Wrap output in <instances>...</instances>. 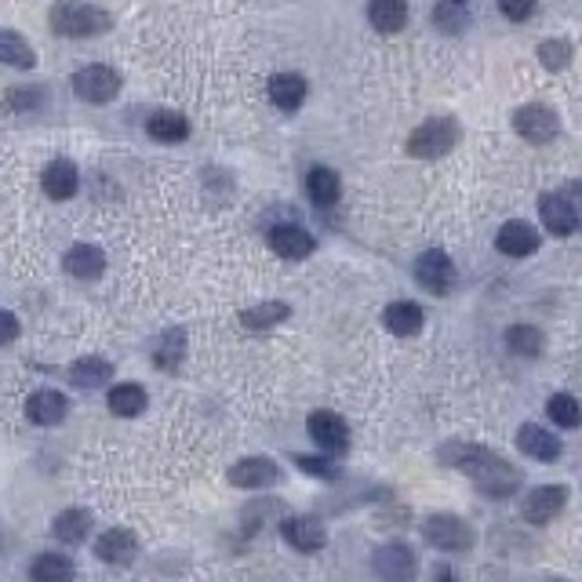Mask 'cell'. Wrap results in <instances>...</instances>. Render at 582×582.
<instances>
[{"label":"cell","mask_w":582,"mask_h":582,"mask_svg":"<svg viewBox=\"0 0 582 582\" xmlns=\"http://www.w3.org/2000/svg\"><path fill=\"white\" fill-rule=\"evenodd\" d=\"M441 459L448 466H459L473 484H477V492L492 495V499H506V495L517 492V484H521V473L517 466L495 455L492 448H484V444H448L441 452Z\"/></svg>","instance_id":"1"},{"label":"cell","mask_w":582,"mask_h":582,"mask_svg":"<svg viewBox=\"0 0 582 582\" xmlns=\"http://www.w3.org/2000/svg\"><path fill=\"white\" fill-rule=\"evenodd\" d=\"M48 26H51V33H59V37L81 41V37H99V33L110 30L113 15L95 8V4H55V8L48 11Z\"/></svg>","instance_id":"2"},{"label":"cell","mask_w":582,"mask_h":582,"mask_svg":"<svg viewBox=\"0 0 582 582\" xmlns=\"http://www.w3.org/2000/svg\"><path fill=\"white\" fill-rule=\"evenodd\" d=\"M455 142H459L455 117H430L408 135V153L419 157V161H437L448 150H455Z\"/></svg>","instance_id":"3"},{"label":"cell","mask_w":582,"mask_h":582,"mask_svg":"<svg viewBox=\"0 0 582 582\" xmlns=\"http://www.w3.org/2000/svg\"><path fill=\"white\" fill-rule=\"evenodd\" d=\"M73 95L81 102H91V106H106L121 95V73L113 70V66H102V62H91L84 70L73 73Z\"/></svg>","instance_id":"4"},{"label":"cell","mask_w":582,"mask_h":582,"mask_svg":"<svg viewBox=\"0 0 582 582\" xmlns=\"http://www.w3.org/2000/svg\"><path fill=\"white\" fill-rule=\"evenodd\" d=\"M422 539L441 553H466L473 546V528L455 513H430L422 521Z\"/></svg>","instance_id":"5"},{"label":"cell","mask_w":582,"mask_h":582,"mask_svg":"<svg viewBox=\"0 0 582 582\" xmlns=\"http://www.w3.org/2000/svg\"><path fill=\"white\" fill-rule=\"evenodd\" d=\"M412 273H415V281L430 291V295H448V291L455 288V281H459L452 255H448V251H441V248L422 251L419 259H415V270Z\"/></svg>","instance_id":"6"},{"label":"cell","mask_w":582,"mask_h":582,"mask_svg":"<svg viewBox=\"0 0 582 582\" xmlns=\"http://www.w3.org/2000/svg\"><path fill=\"white\" fill-rule=\"evenodd\" d=\"M513 131H517L524 142H532V146H546V142L557 139L561 121H557V113H553L550 106L528 102V106H521V110L513 113Z\"/></svg>","instance_id":"7"},{"label":"cell","mask_w":582,"mask_h":582,"mask_svg":"<svg viewBox=\"0 0 582 582\" xmlns=\"http://www.w3.org/2000/svg\"><path fill=\"white\" fill-rule=\"evenodd\" d=\"M372 568L382 582H415L419 579V561H415V553L408 550L404 542L379 546L372 557Z\"/></svg>","instance_id":"8"},{"label":"cell","mask_w":582,"mask_h":582,"mask_svg":"<svg viewBox=\"0 0 582 582\" xmlns=\"http://www.w3.org/2000/svg\"><path fill=\"white\" fill-rule=\"evenodd\" d=\"M564 502H568V488H561V484H542V488H532V492L524 495L521 517L528 524H550L564 510Z\"/></svg>","instance_id":"9"},{"label":"cell","mask_w":582,"mask_h":582,"mask_svg":"<svg viewBox=\"0 0 582 582\" xmlns=\"http://www.w3.org/2000/svg\"><path fill=\"white\" fill-rule=\"evenodd\" d=\"M539 215H542V226H546L553 237H572V233H579V226H582V215L564 201L561 193H542Z\"/></svg>","instance_id":"10"},{"label":"cell","mask_w":582,"mask_h":582,"mask_svg":"<svg viewBox=\"0 0 582 582\" xmlns=\"http://www.w3.org/2000/svg\"><path fill=\"white\" fill-rule=\"evenodd\" d=\"M41 186L51 201H70V197H77V190H81V171H77L73 161H66V157H55V161L44 164Z\"/></svg>","instance_id":"11"},{"label":"cell","mask_w":582,"mask_h":582,"mask_svg":"<svg viewBox=\"0 0 582 582\" xmlns=\"http://www.w3.org/2000/svg\"><path fill=\"white\" fill-rule=\"evenodd\" d=\"M277 481H281V466L266 455H251V459L230 466V484H237V488H270Z\"/></svg>","instance_id":"12"},{"label":"cell","mask_w":582,"mask_h":582,"mask_svg":"<svg viewBox=\"0 0 582 582\" xmlns=\"http://www.w3.org/2000/svg\"><path fill=\"white\" fill-rule=\"evenodd\" d=\"M306 430H310L313 444H321L324 452H346L350 448V426L335 412H313Z\"/></svg>","instance_id":"13"},{"label":"cell","mask_w":582,"mask_h":582,"mask_svg":"<svg viewBox=\"0 0 582 582\" xmlns=\"http://www.w3.org/2000/svg\"><path fill=\"white\" fill-rule=\"evenodd\" d=\"M95 557L102 564H121L124 568V564H131L139 557V539L128 528H110V532H102L95 539Z\"/></svg>","instance_id":"14"},{"label":"cell","mask_w":582,"mask_h":582,"mask_svg":"<svg viewBox=\"0 0 582 582\" xmlns=\"http://www.w3.org/2000/svg\"><path fill=\"white\" fill-rule=\"evenodd\" d=\"M495 248H499L502 255H510V259H524V255L539 251V233H535L532 222L510 219V222H502V230L495 233Z\"/></svg>","instance_id":"15"},{"label":"cell","mask_w":582,"mask_h":582,"mask_svg":"<svg viewBox=\"0 0 582 582\" xmlns=\"http://www.w3.org/2000/svg\"><path fill=\"white\" fill-rule=\"evenodd\" d=\"M281 535L288 546H295L299 553H317L324 550V542H328V532H324V524L317 517H288L281 524Z\"/></svg>","instance_id":"16"},{"label":"cell","mask_w":582,"mask_h":582,"mask_svg":"<svg viewBox=\"0 0 582 582\" xmlns=\"http://www.w3.org/2000/svg\"><path fill=\"white\" fill-rule=\"evenodd\" d=\"M270 248L281 255V259H306V255H313V248H317V241H313L310 230H302V226H295V222H284V226H273L270 230Z\"/></svg>","instance_id":"17"},{"label":"cell","mask_w":582,"mask_h":582,"mask_svg":"<svg viewBox=\"0 0 582 582\" xmlns=\"http://www.w3.org/2000/svg\"><path fill=\"white\" fill-rule=\"evenodd\" d=\"M306 77H299V73H273L270 84H266V95H270V102L277 106V110L284 113H295L306 102Z\"/></svg>","instance_id":"18"},{"label":"cell","mask_w":582,"mask_h":582,"mask_svg":"<svg viewBox=\"0 0 582 582\" xmlns=\"http://www.w3.org/2000/svg\"><path fill=\"white\" fill-rule=\"evenodd\" d=\"M62 270L77 277V281H99L102 270H106V255L95 244H73L66 251V259H62Z\"/></svg>","instance_id":"19"},{"label":"cell","mask_w":582,"mask_h":582,"mask_svg":"<svg viewBox=\"0 0 582 582\" xmlns=\"http://www.w3.org/2000/svg\"><path fill=\"white\" fill-rule=\"evenodd\" d=\"M26 415H30V422H37V426H59L66 415H70V401H66V393L59 390H37L26 401Z\"/></svg>","instance_id":"20"},{"label":"cell","mask_w":582,"mask_h":582,"mask_svg":"<svg viewBox=\"0 0 582 582\" xmlns=\"http://www.w3.org/2000/svg\"><path fill=\"white\" fill-rule=\"evenodd\" d=\"M517 448L539 462H553L561 455V441L546 426H539V422H524L521 430H517Z\"/></svg>","instance_id":"21"},{"label":"cell","mask_w":582,"mask_h":582,"mask_svg":"<svg viewBox=\"0 0 582 582\" xmlns=\"http://www.w3.org/2000/svg\"><path fill=\"white\" fill-rule=\"evenodd\" d=\"M146 390H142L139 382H117V386H110V393H106V408H110L113 415H121V419H135V415L146 412Z\"/></svg>","instance_id":"22"},{"label":"cell","mask_w":582,"mask_h":582,"mask_svg":"<svg viewBox=\"0 0 582 582\" xmlns=\"http://www.w3.org/2000/svg\"><path fill=\"white\" fill-rule=\"evenodd\" d=\"M91 528H95L91 510H62L59 517L51 521V535L59 542H66V546H81V542L88 539Z\"/></svg>","instance_id":"23"},{"label":"cell","mask_w":582,"mask_h":582,"mask_svg":"<svg viewBox=\"0 0 582 582\" xmlns=\"http://www.w3.org/2000/svg\"><path fill=\"white\" fill-rule=\"evenodd\" d=\"M368 22L379 33H401L408 26V4L404 0H368Z\"/></svg>","instance_id":"24"},{"label":"cell","mask_w":582,"mask_h":582,"mask_svg":"<svg viewBox=\"0 0 582 582\" xmlns=\"http://www.w3.org/2000/svg\"><path fill=\"white\" fill-rule=\"evenodd\" d=\"M426 321V313H422L419 302H390L386 310H382V324L390 328L393 335H415Z\"/></svg>","instance_id":"25"},{"label":"cell","mask_w":582,"mask_h":582,"mask_svg":"<svg viewBox=\"0 0 582 582\" xmlns=\"http://www.w3.org/2000/svg\"><path fill=\"white\" fill-rule=\"evenodd\" d=\"M113 379V364L106 357H81V361L70 368V382L81 386V390H99V386H110Z\"/></svg>","instance_id":"26"},{"label":"cell","mask_w":582,"mask_h":582,"mask_svg":"<svg viewBox=\"0 0 582 582\" xmlns=\"http://www.w3.org/2000/svg\"><path fill=\"white\" fill-rule=\"evenodd\" d=\"M306 193H310V201L317 204V208H332V204H339V193H342L339 171L313 168L310 175H306Z\"/></svg>","instance_id":"27"},{"label":"cell","mask_w":582,"mask_h":582,"mask_svg":"<svg viewBox=\"0 0 582 582\" xmlns=\"http://www.w3.org/2000/svg\"><path fill=\"white\" fill-rule=\"evenodd\" d=\"M0 62L15 66V70H33L37 66V51L33 44L15 30H0Z\"/></svg>","instance_id":"28"},{"label":"cell","mask_w":582,"mask_h":582,"mask_svg":"<svg viewBox=\"0 0 582 582\" xmlns=\"http://www.w3.org/2000/svg\"><path fill=\"white\" fill-rule=\"evenodd\" d=\"M146 131H150V139H157V142H182V139H190V121L182 117V113H175V110H157L146 121Z\"/></svg>","instance_id":"29"},{"label":"cell","mask_w":582,"mask_h":582,"mask_svg":"<svg viewBox=\"0 0 582 582\" xmlns=\"http://www.w3.org/2000/svg\"><path fill=\"white\" fill-rule=\"evenodd\" d=\"M77 568L66 553H41L37 561L30 564V579L33 582H73Z\"/></svg>","instance_id":"30"},{"label":"cell","mask_w":582,"mask_h":582,"mask_svg":"<svg viewBox=\"0 0 582 582\" xmlns=\"http://www.w3.org/2000/svg\"><path fill=\"white\" fill-rule=\"evenodd\" d=\"M288 306L284 302H259V306H251V310L241 313V328L248 332H266V328H277L281 321H288Z\"/></svg>","instance_id":"31"},{"label":"cell","mask_w":582,"mask_h":582,"mask_svg":"<svg viewBox=\"0 0 582 582\" xmlns=\"http://www.w3.org/2000/svg\"><path fill=\"white\" fill-rule=\"evenodd\" d=\"M182 353H186V335H182V328H171V332H164L161 339H157V346H153V364H157L161 372H175L182 364Z\"/></svg>","instance_id":"32"},{"label":"cell","mask_w":582,"mask_h":582,"mask_svg":"<svg viewBox=\"0 0 582 582\" xmlns=\"http://www.w3.org/2000/svg\"><path fill=\"white\" fill-rule=\"evenodd\" d=\"M506 346H510V353H517V357L535 361V357H542V350H546V339H542V332L532 328V324H513L510 332H506Z\"/></svg>","instance_id":"33"},{"label":"cell","mask_w":582,"mask_h":582,"mask_svg":"<svg viewBox=\"0 0 582 582\" xmlns=\"http://www.w3.org/2000/svg\"><path fill=\"white\" fill-rule=\"evenodd\" d=\"M546 415H550L561 430H575V426L582 422V408L572 393H553L550 404H546Z\"/></svg>","instance_id":"34"},{"label":"cell","mask_w":582,"mask_h":582,"mask_svg":"<svg viewBox=\"0 0 582 582\" xmlns=\"http://www.w3.org/2000/svg\"><path fill=\"white\" fill-rule=\"evenodd\" d=\"M433 22H437V30H444V33H462L466 30V8H462V4H452V0H441V4L433 8Z\"/></svg>","instance_id":"35"},{"label":"cell","mask_w":582,"mask_h":582,"mask_svg":"<svg viewBox=\"0 0 582 582\" xmlns=\"http://www.w3.org/2000/svg\"><path fill=\"white\" fill-rule=\"evenodd\" d=\"M295 466L306 470L310 477H317V481H339L342 477V470L328 455H295Z\"/></svg>","instance_id":"36"},{"label":"cell","mask_w":582,"mask_h":582,"mask_svg":"<svg viewBox=\"0 0 582 582\" xmlns=\"http://www.w3.org/2000/svg\"><path fill=\"white\" fill-rule=\"evenodd\" d=\"M539 62L546 70H564L568 62H572V44L568 41H542L539 44Z\"/></svg>","instance_id":"37"},{"label":"cell","mask_w":582,"mask_h":582,"mask_svg":"<svg viewBox=\"0 0 582 582\" xmlns=\"http://www.w3.org/2000/svg\"><path fill=\"white\" fill-rule=\"evenodd\" d=\"M495 4H499L502 15L513 22H524L535 11V0H495Z\"/></svg>","instance_id":"38"},{"label":"cell","mask_w":582,"mask_h":582,"mask_svg":"<svg viewBox=\"0 0 582 582\" xmlns=\"http://www.w3.org/2000/svg\"><path fill=\"white\" fill-rule=\"evenodd\" d=\"M19 332H22L19 317H15L11 310H0V346L15 342V339H19Z\"/></svg>","instance_id":"39"},{"label":"cell","mask_w":582,"mask_h":582,"mask_svg":"<svg viewBox=\"0 0 582 582\" xmlns=\"http://www.w3.org/2000/svg\"><path fill=\"white\" fill-rule=\"evenodd\" d=\"M41 99H44V91L41 88H37V91H11V106H15V110H22V106H30V110H33V106H41Z\"/></svg>","instance_id":"40"},{"label":"cell","mask_w":582,"mask_h":582,"mask_svg":"<svg viewBox=\"0 0 582 582\" xmlns=\"http://www.w3.org/2000/svg\"><path fill=\"white\" fill-rule=\"evenodd\" d=\"M561 197H564V201H568V204H572V208L579 211V215H582V182H572V186H568V190H564Z\"/></svg>","instance_id":"41"},{"label":"cell","mask_w":582,"mask_h":582,"mask_svg":"<svg viewBox=\"0 0 582 582\" xmlns=\"http://www.w3.org/2000/svg\"><path fill=\"white\" fill-rule=\"evenodd\" d=\"M433 582H455L452 564H437V568H433Z\"/></svg>","instance_id":"42"},{"label":"cell","mask_w":582,"mask_h":582,"mask_svg":"<svg viewBox=\"0 0 582 582\" xmlns=\"http://www.w3.org/2000/svg\"><path fill=\"white\" fill-rule=\"evenodd\" d=\"M452 4H462V8H466V0H452Z\"/></svg>","instance_id":"43"}]
</instances>
